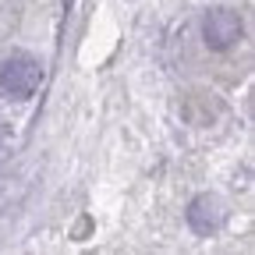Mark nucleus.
<instances>
[{
	"label": "nucleus",
	"mask_w": 255,
	"mask_h": 255,
	"mask_svg": "<svg viewBox=\"0 0 255 255\" xmlns=\"http://www.w3.org/2000/svg\"><path fill=\"white\" fill-rule=\"evenodd\" d=\"M245 39V21L234 7H209L202 14V43L216 53L234 50Z\"/></svg>",
	"instance_id": "2"
},
{
	"label": "nucleus",
	"mask_w": 255,
	"mask_h": 255,
	"mask_svg": "<svg viewBox=\"0 0 255 255\" xmlns=\"http://www.w3.org/2000/svg\"><path fill=\"white\" fill-rule=\"evenodd\" d=\"M188 227L195 231V234H202V238H209V234H216L220 227H223V220H227V206H223V199H216V195H195L188 202Z\"/></svg>",
	"instance_id": "3"
},
{
	"label": "nucleus",
	"mask_w": 255,
	"mask_h": 255,
	"mask_svg": "<svg viewBox=\"0 0 255 255\" xmlns=\"http://www.w3.org/2000/svg\"><path fill=\"white\" fill-rule=\"evenodd\" d=\"M43 78H46V71L32 53H11L0 60V96L4 100H14V103L32 100L39 92Z\"/></svg>",
	"instance_id": "1"
}]
</instances>
